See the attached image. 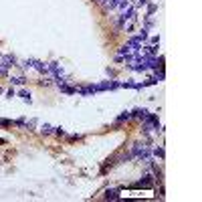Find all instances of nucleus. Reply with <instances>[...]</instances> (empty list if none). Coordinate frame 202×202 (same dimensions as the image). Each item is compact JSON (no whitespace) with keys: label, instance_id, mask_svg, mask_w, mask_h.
I'll use <instances>...</instances> for the list:
<instances>
[{"label":"nucleus","instance_id":"4","mask_svg":"<svg viewBox=\"0 0 202 202\" xmlns=\"http://www.w3.org/2000/svg\"><path fill=\"white\" fill-rule=\"evenodd\" d=\"M125 119H130V113H127V111H125V113H121L115 121H117V123H121V121H125Z\"/></svg>","mask_w":202,"mask_h":202},{"label":"nucleus","instance_id":"9","mask_svg":"<svg viewBox=\"0 0 202 202\" xmlns=\"http://www.w3.org/2000/svg\"><path fill=\"white\" fill-rule=\"evenodd\" d=\"M154 152H156V156H164V150H162V148H158V150H154Z\"/></svg>","mask_w":202,"mask_h":202},{"label":"nucleus","instance_id":"7","mask_svg":"<svg viewBox=\"0 0 202 202\" xmlns=\"http://www.w3.org/2000/svg\"><path fill=\"white\" fill-rule=\"evenodd\" d=\"M107 198H117V190H111V192H107Z\"/></svg>","mask_w":202,"mask_h":202},{"label":"nucleus","instance_id":"1","mask_svg":"<svg viewBox=\"0 0 202 202\" xmlns=\"http://www.w3.org/2000/svg\"><path fill=\"white\" fill-rule=\"evenodd\" d=\"M33 67L37 69V71H41V73H49V65H45V63H41V61H33Z\"/></svg>","mask_w":202,"mask_h":202},{"label":"nucleus","instance_id":"3","mask_svg":"<svg viewBox=\"0 0 202 202\" xmlns=\"http://www.w3.org/2000/svg\"><path fill=\"white\" fill-rule=\"evenodd\" d=\"M10 81L14 83V85H24V77H12Z\"/></svg>","mask_w":202,"mask_h":202},{"label":"nucleus","instance_id":"8","mask_svg":"<svg viewBox=\"0 0 202 202\" xmlns=\"http://www.w3.org/2000/svg\"><path fill=\"white\" fill-rule=\"evenodd\" d=\"M146 4H148V0H140V2L135 4V8H138V6H146Z\"/></svg>","mask_w":202,"mask_h":202},{"label":"nucleus","instance_id":"2","mask_svg":"<svg viewBox=\"0 0 202 202\" xmlns=\"http://www.w3.org/2000/svg\"><path fill=\"white\" fill-rule=\"evenodd\" d=\"M134 115H135V117H146V115H148V111H146V109H135Z\"/></svg>","mask_w":202,"mask_h":202},{"label":"nucleus","instance_id":"6","mask_svg":"<svg viewBox=\"0 0 202 202\" xmlns=\"http://www.w3.org/2000/svg\"><path fill=\"white\" fill-rule=\"evenodd\" d=\"M41 131H43V134H51L53 127H51V125H43V130H41Z\"/></svg>","mask_w":202,"mask_h":202},{"label":"nucleus","instance_id":"5","mask_svg":"<svg viewBox=\"0 0 202 202\" xmlns=\"http://www.w3.org/2000/svg\"><path fill=\"white\" fill-rule=\"evenodd\" d=\"M20 97H22L24 101H30V93L29 91H20Z\"/></svg>","mask_w":202,"mask_h":202}]
</instances>
